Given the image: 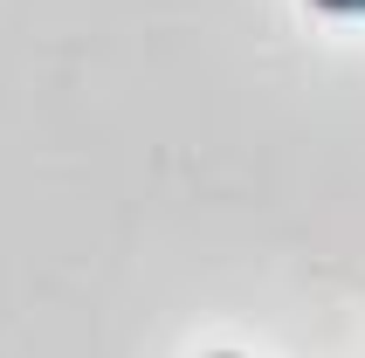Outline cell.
Listing matches in <instances>:
<instances>
[{
	"label": "cell",
	"mask_w": 365,
	"mask_h": 358,
	"mask_svg": "<svg viewBox=\"0 0 365 358\" xmlns=\"http://www.w3.org/2000/svg\"><path fill=\"white\" fill-rule=\"evenodd\" d=\"M310 7H324V14H365V0H310Z\"/></svg>",
	"instance_id": "obj_1"
}]
</instances>
